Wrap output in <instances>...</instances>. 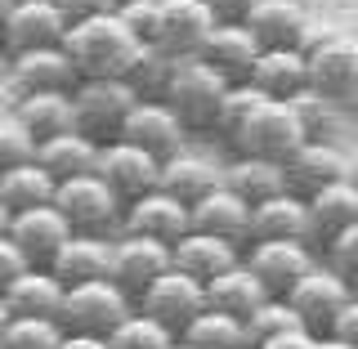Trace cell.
Wrapping results in <instances>:
<instances>
[{"mask_svg": "<svg viewBox=\"0 0 358 349\" xmlns=\"http://www.w3.org/2000/svg\"><path fill=\"white\" fill-rule=\"evenodd\" d=\"M67 59L76 63L81 81H94V76H121L130 63V54L139 50V36L126 27L121 14H103V18H85L72 22L63 36Z\"/></svg>", "mask_w": 358, "mask_h": 349, "instance_id": "obj_1", "label": "cell"}, {"mask_svg": "<svg viewBox=\"0 0 358 349\" xmlns=\"http://www.w3.org/2000/svg\"><path fill=\"white\" fill-rule=\"evenodd\" d=\"M229 85L233 81H224L210 63L179 59L171 81H166V90H162V104L184 121L188 134L193 130H215V117H220V104H224V94H229Z\"/></svg>", "mask_w": 358, "mask_h": 349, "instance_id": "obj_2", "label": "cell"}, {"mask_svg": "<svg viewBox=\"0 0 358 349\" xmlns=\"http://www.w3.org/2000/svg\"><path fill=\"white\" fill-rule=\"evenodd\" d=\"M72 104H76V130L90 134L94 143H112L121 139V130H126L130 112L143 104V94L121 76H94V81H81L72 90Z\"/></svg>", "mask_w": 358, "mask_h": 349, "instance_id": "obj_3", "label": "cell"}, {"mask_svg": "<svg viewBox=\"0 0 358 349\" xmlns=\"http://www.w3.org/2000/svg\"><path fill=\"white\" fill-rule=\"evenodd\" d=\"M54 206L63 211V220L72 224V233H99V238H108V233L121 229V220H126V201L112 193L99 175L63 179L59 193H54Z\"/></svg>", "mask_w": 358, "mask_h": 349, "instance_id": "obj_4", "label": "cell"}, {"mask_svg": "<svg viewBox=\"0 0 358 349\" xmlns=\"http://www.w3.org/2000/svg\"><path fill=\"white\" fill-rule=\"evenodd\" d=\"M305 143L309 139H305V130H300L291 104H282V99H264V104L251 112V121L238 130L233 148L246 152V157H264V162H282L287 166Z\"/></svg>", "mask_w": 358, "mask_h": 349, "instance_id": "obj_5", "label": "cell"}, {"mask_svg": "<svg viewBox=\"0 0 358 349\" xmlns=\"http://www.w3.org/2000/svg\"><path fill=\"white\" fill-rule=\"evenodd\" d=\"M134 313V300L121 291L112 278L103 283H81V287H67L63 300V332H90V336H112Z\"/></svg>", "mask_w": 358, "mask_h": 349, "instance_id": "obj_6", "label": "cell"}, {"mask_svg": "<svg viewBox=\"0 0 358 349\" xmlns=\"http://www.w3.org/2000/svg\"><path fill=\"white\" fill-rule=\"evenodd\" d=\"M309 90L336 99L341 108H358V36L341 27L331 41L309 50Z\"/></svg>", "mask_w": 358, "mask_h": 349, "instance_id": "obj_7", "label": "cell"}, {"mask_svg": "<svg viewBox=\"0 0 358 349\" xmlns=\"http://www.w3.org/2000/svg\"><path fill=\"white\" fill-rule=\"evenodd\" d=\"M350 296H354V283H350V278H341L327 260H318L296 287H291L287 300L296 305L300 322H305L313 336H327L331 322H336V313L350 305Z\"/></svg>", "mask_w": 358, "mask_h": 349, "instance_id": "obj_8", "label": "cell"}, {"mask_svg": "<svg viewBox=\"0 0 358 349\" xmlns=\"http://www.w3.org/2000/svg\"><path fill=\"white\" fill-rule=\"evenodd\" d=\"M134 309L148 313V318H157L166 332L184 336L188 322H193L197 313H206V287H201L197 278H188V273H179V269H171V273H162L139 300H134Z\"/></svg>", "mask_w": 358, "mask_h": 349, "instance_id": "obj_9", "label": "cell"}, {"mask_svg": "<svg viewBox=\"0 0 358 349\" xmlns=\"http://www.w3.org/2000/svg\"><path fill=\"white\" fill-rule=\"evenodd\" d=\"M81 85V72L67 59L63 45H45V50L9 54V90L18 94H72Z\"/></svg>", "mask_w": 358, "mask_h": 349, "instance_id": "obj_10", "label": "cell"}, {"mask_svg": "<svg viewBox=\"0 0 358 349\" xmlns=\"http://www.w3.org/2000/svg\"><path fill=\"white\" fill-rule=\"evenodd\" d=\"M175 269V255L166 242L152 238H134V233H117L112 238V283L126 291L130 300H139L162 273Z\"/></svg>", "mask_w": 358, "mask_h": 349, "instance_id": "obj_11", "label": "cell"}, {"mask_svg": "<svg viewBox=\"0 0 358 349\" xmlns=\"http://www.w3.org/2000/svg\"><path fill=\"white\" fill-rule=\"evenodd\" d=\"M246 269L264 283L268 296H291V287L318 264L313 242H246Z\"/></svg>", "mask_w": 358, "mask_h": 349, "instance_id": "obj_12", "label": "cell"}, {"mask_svg": "<svg viewBox=\"0 0 358 349\" xmlns=\"http://www.w3.org/2000/svg\"><path fill=\"white\" fill-rule=\"evenodd\" d=\"M121 233H134V238H152V242L175 246L179 238L193 233V211H188L179 197H171L166 188H152V193L126 201Z\"/></svg>", "mask_w": 358, "mask_h": 349, "instance_id": "obj_13", "label": "cell"}, {"mask_svg": "<svg viewBox=\"0 0 358 349\" xmlns=\"http://www.w3.org/2000/svg\"><path fill=\"white\" fill-rule=\"evenodd\" d=\"M94 175L103 179L121 201H134V197H143V193H152V188H157V179H162V162H157L152 152L126 143V139H112V143L99 148Z\"/></svg>", "mask_w": 358, "mask_h": 349, "instance_id": "obj_14", "label": "cell"}, {"mask_svg": "<svg viewBox=\"0 0 358 349\" xmlns=\"http://www.w3.org/2000/svg\"><path fill=\"white\" fill-rule=\"evenodd\" d=\"M121 139L134 143V148H143V152H152L157 162H171L175 152L188 148V126L162 104V99H143V104L130 112Z\"/></svg>", "mask_w": 358, "mask_h": 349, "instance_id": "obj_15", "label": "cell"}, {"mask_svg": "<svg viewBox=\"0 0 358 349\" xmlns=\"http://www.w3.org/2000/svg\"><path fill=\"white\" fill-rule=\"evenodd\" d=\"M67 14L54 0H18L5 27V54H27V50H45V45H63L67 36Z\"/></svg>", "mask_w": 358, "mask_h": 349, "instance_id": "obj_16", "label": "cell"}, {"mask_svg": "<svg viewBox=\"0 0 358 349\" xmlns=\"http://www.w3.org/2000/svg\"><path fill=\"white\" fill-rule=\"evenodd\" d=\"M350 166H354V157L341 152L331 139H309L305 148L287 162V188L309 201L313 193H322V188L350 179Z\"/></svg>", "mask_w": 358, "mask_h": 349, "instance_id": "obj_17", "label": "cell"}, {"mask_svg": "<svg viewBox=\"0 0 358 349\" xmlns=\"http://www.w3.org/2000/svg\"><path fill=\"white\" fill-rule=\"evenodd\" d=\"M215 27L220 22L206 9V0H162V36H157V45L171 59H197Z\"/></svg>", "mask_w": 358, "mask_h": 349, "instance_id": "obj_18", "label": "cell"}, {"mask_svg": "<svg viewBox=\"0 0 358 349\" xmlns=\"http://www.w3.org/2000/svg\"><path fill=\"white\" fill-rule=\"evenodd\" d=\"M9 238L18 242V251L31 260V269H50V260L59 255V246L72 238V224L63 220L59 206H31L18 211L9 220Z\"/></svg>", "mask_w": 358, "mask_h": 349, "instance_id": "obj_19", "label": "cell"}, {"mask_svg": "<svg viewBox=\"0 0 358 349\" xmlns=\"http://www.w3.org/2000/svg\"><path fill=\"white\" fill-rule=\"evenodd\" d=\"M157 188H166L171 197H179L193 211L201 197H210L215 188H224V162H215V157H206L197 148H184V152H175L171 162H162Z\"/></svg>", "mask_w": 358, "mask_h": 349, "instance_id": "obj_20", "label": "cell"}, {"mask_svg": "<svg viewBox=\"0 0 358 349\" xmlns=\"http://www.w3.org/2000/svg\"><path fill=\"white\" fill-rule=\"evenodd\" d=\"M251 242H313L309 201L287 188V193L251 206Z\"/></svg>", "mask_w": 358, "mask_h": 349, "instance_id": "obj_21", "label": "cell"}, {"mask_svg": "<svg viewBox=\"0 0 358 349\" xmlns=\"http://www.w3.org/2000/svg\"><path fill=\"white\" fill-rule=\"evenodd\" d=\"M50 273L59 278L63 287H81V283H103L112 278V238H99V233H72L59 255L50 260Z\"/></svg>", "mask_w": 358, "mask_h": 349, "instance_id": "obj_22", "label": "cell"}, {"mask_svg": "<svg viewBox=\"0 0 358 349\" xmlns=\"http://www.w3.org/2000/svg\"><path fill=\"white\" fill-rule=\"evenodd\" d=\"M242 27L260 41V50H291L309 27V9L305 0H255Z\"/></svg>", "mask_w": 358, "mask_h": 349, "instance_id": "obj_23", "label": "cell"}, {"mask_svg": "<svg viewBox=\"0 0 358 349\" xmlns=\"http://www.w3.org/2000/svg\"><path fill=\"white\" fill-rule=\"evenodd\" d=\"M246 81L260 90L264 99L291 104L300 90H309V54L300 45H291V50H260V59H255Z\"/></svg>", "mask_w": 358, "mask_h": 349, "instance_id": "obj_24", "label": "cell"}, {"mask_svg": "<svg viewBox=\"0 0 358 349\" xmlns=\"http://www.w3.org/2000/svg\"><path fill=\"white\" fill-rule=\"evenodd\" d=\"M175 255V269L188 278H197L201 287L215 283V278H224L233 264H242V246L224 242V238H210V233H188V238H179L171 246Z\"/></svg>", "mask_w": 358, "mask_h": 349, "instance_id": "obj_25", "label": "cell"}, {"mask_svg": "<svg viewBox=\"0 0 358 349\" xmlns=\"http://www.w3.org/2000/svg\"><path fill=\"white\" fill-rule=\"evenodd\" d=\"M197 59L210 63L224 81H246L251 67H255V59H260V41H255L242 22H220V27L206 36V45H201Z\"/></svg>", "mask_w": 358, "mask_h": 349, "instance_id": "obj_26", "label": "cell"}, {"mask_svg": "<svg viewBox=\"0 0 358 349\" xmlns=\"http://www.w3.org/2000/svg\"><path fill=\"white\" fill-rule=\"evenodd\" d=\"M193 233H210V238H224L233 246H246L251 242V206L229 188H215L193 206Z\"/></svg>", "mask_w": 358, "mask_h": 349, "instance_id": "obj_27", "label": "cell"}, {"mask_svg": "<svg viewBox=\"0 0 358 349\" xmlns=\"http://www.w3.org/2000/svg\"><path fill=\"white\" fill-rule=\"evenodd\" d=\"M9 117H14L36 143L54 139V134L76 130V104H72V94H18L14 108H9Z\"/></svg>", "mask_w": 358, "mask_h": 349, "instance_id": "obj_28", "label": "cell"}, {"mask_svg": "<svg viewBox=\"0 0 358 349\" xmlns=\"http://www.w3.org/2000/svg\"><path fill=\"white\" fill-rule=\"evenodd\" d=\"M224 188H229V193H238L246 206H260V201L287 193V166L238 152L229 166H224Z\"/></svg>", "mask_w": 358, "mask_h": 349, "instance_id": "obj_29", "label": "cell"}, {"mask_svg": "<svg viewBox=\"0 0 358 349\" xmlns=\"http://www.w3.org/2000/svg\"><path fill=\"white\" fill-rule=\"evenodd\" d=\"M63 300H67V287L50 269H27V273L5 291V305H9L14 318H54L59 322Z\"/></svg>", "mask_w": 358, "mask_h": 349, "instance_id": "obj_30", "label": "cell"}, {"mask_svg": "<svg viewBox=\"0 0 358 349\" xmlns=\"http://www.w3.org/2000/svg\"><path fill=\"white\" fill-rule=\"evenodd\" d=\"M99 148H103V143H94L90 134L67 130V134H54V139L36 143V162L63 184V179H76V175H94Z\"/></svg>", "mask_w": 358, "mask_h": 349, "instance_id": "obj_31", "label": "cell"}, {"mask_svg": "<svg viewBox=\"0 0 358 349\" xmlns=\"http://www.w3.org/2000/svg\"><path fill=\"white\" fill-rule=\"evenodd\" d=\"M268 300V291H264V283L246 269V260L242 264H233L224 278H215V283H206V309H220V313H229V318H251L255 309H260Z\"/></svg>", "mask_w": 358, "mask_h": 349, "instance_id": "obj_32", "label": "cell"}, {"mask_svg": "<svg viewBox=\"0 0 358 349\" xmlns=\"http://www.w3.org/2000/svg\"><path fill=\"white\" fill-rule=\"evenodd\" d=\"M54 193H59V179L45 171L41 162H22L0 171V201L9 211H31V206H54Z\"/></svg>", "mask_w": 358, "mask_h": 349, "instance_id": "obj_33", "label": "cell"}, {"mask_svg": "<svg viewBox=\"0 0 358 349\" xmlns=\"http://www.w3.org/2000/svg\"><path fill=\"white\" fill-rule=\"evenodd\" d=\"M309 220H313V242H327L341 229L358 224V184L354 179H341V184L313 193L309 197Z\"/></svg>", "mask_w": 358, "mask_h": 349, "instance_id": "obj_34", "label": "cell"}, {"mask_svg": "<svg viewBox=\"0 0 358 349\" xmlns=\"http://www.w3.org/2000/svg\"><path fill=\"white\" fill-rule=\"evenodd\" d=\"M175 63H179V59H171L162 45L139 41V50L130 54V63H126V72H121V81L134 85L143 99H162V90H166V81H171V72H175Z\"/></svg>", "mask_w": 358, "mask_h": 349, "instance_id": "obj_35", "label": "cell"}, {"mask_svg": "<svg viewBox=\"0 0 358 349\" xmlns=\"http://www.w3.org/2000/svg\"><path fill=\"white\" fill-rule=\"evenodd\" d=\"M179 341H184L188 349H246V345H251V341H246V322L229 318V313H220V309L197 313V318L184 327Z\"/></svg>", "mask_w": 358, "mask_h": 349, "instance_id": "obj_36", "label": "cell"}, {"mask_svg": "<svg viewBox=\"0 0 358 349\" xmlns=\"http://www.w3.org/2000/svg\"><path fill=\"white\" fill-rule=\"evenodd\" d=\"M291 112H296L305 139H331V134L341 130V121H345V112H350V108H341L336 99L318 94V90H300V94L291 99Z\"/></svg>", "mask_w": 358, "mask_h": 349, "instance_id": "obj_37", "label": "cell"}, {"mask_svg": "<svg viewBox=\"0 0 358 349\" xmlns=\"http://www.w3.org/2000/svg\"><path fill=\"white\" fill-rule=\"evenodd\" d=\"M291 332H309V327L300 322V313H296V305H291L287 296H268L264 305L246 318V341L251 345L278 341V336H291Z\"/></svg>", "mask_w": 358, "mask_h": 349, "instance_id": "obj_38", "label": "cell"}, {"mask_svg": "<svg viewBox=\"0 0 358 349\" xmlns=\"http://www.w3.org/2000/svg\"><path fill=\"white\" fill-rule=\"evenodd\" d=\"M63 322L54 318H9L0 332V349H59Z\"/></svg>", "mask_w": 358, "mask_h": 349, "instance_id": "obj_39", "label": "cell"}, {"mask_svg": "<svg viewBox=\"0 0 358 349\" xmlns=\"http://www.w3.org/2000/svg\"><path fill=\"white\" fill-rule=\"evenodd\" d=\"M264 104V94L255 90L251 81H233L229 85V94H224V104H220V117H215V134L220 139H238V130L251 121V112Z\"/></svg>", "mask_w": 358, "mask_h": 349, "instance_id": "obj_40", "label": "cell"}, {"mask_svg": "<svg viewBox=\"0 0 358 349\" xmlns=\"http://www.w3.org/2000/svg\"><path fill=\"white\" fill-rule=\"evenodd\" d=\"M175 341H179L175 332H166L157 318H148V313H139V309H134L130 318L108 336L112 349H171Z\"/></svg>", "mask_w": 358, "mask_h": 349, "instance_id": "obj_41", "label": "cell"}, {"mask_svg": "<svg viewBox=\"0 0 358 349\" xmlns=\"http://www.w3.org/2000/svg\"><path fill=\"white\" fill-rule=\"evenodd\" d=\"M22 162H36V139L14 117H0V171L22 166Z\"/></svg>", "mask_w": 358, "mask_h": 349, "instance_id": "obj_42", "label": "cell"}, {"mask_svg": "<svg viewBox=\"0 0 358 349\" xmlns=\"http://www.w3.org/2000/svg\"><path fill=\"white\" fill-rule=\"evenodd\" d=\"M117 14L126 18V27L139 41H152L157 45V36H162V0H121Z\"/></svg>", "mask_w": 358, "mask_h": 349, "instance_id": "obj_43", "label": "cell"}, {"mask_svg": "<svg viewBox=\"0 0 358 349\" xmlns=\"http://www.w3.org/2000/svg\"><path fill=\"white\" fill-rule=\"evenodd\" d=\"M322 251H327V264L336 269L341 278H358V224H350V229H341L336 238L322 242Z\"/></svg>", "mask_w": 358, "mask_h": 349, "instance_id": "obj_44", "label": "cell"}, {"mask_svg": "<svg viewBox=\"0 0 358 349\" xmlns=\"http://www.w3.org/2000/svg\"><path fill=\"white\" fill-rule=\"evenodd\" d=\"M27 269H31V260L18 251V242H14V238H0V296H5V291L18 283Z\"/></svg>", "mask_w": 358, "mask_h": 349, "instance_id": "obj_45", "label": "cell"}, {"mask_svg": "<svg viewBox=\"0 0 358 349\" xmlns=\"http://www.w3.org/2000/svg\"><path fill=\"white\" fill-rule=\"evenodd\" d=\"M54 5L67 14V22H85V18H103V14H117L121 0H54Z\"/></svg>", "mask_w": 358, "mask_h": 349, "instance_id": "obj_46", "label": "cell"}, {"mask_svg": "<svg viewBox=\"0 0 358 349\" xmlns=\"http://www.w3.org/2000/svg\"><path fill=\"white\" fill-rule=\"evenodd\" d=\"M327 336L358 345V296H350V305H345L341 313H336V322H331V332H327Z\"/></svg>", "mask_w": 358, "mask_h": 349, "instance_id": "obj_47", "label": "cell"}, {"mask_svg": "<svg viewBox=\"0 0 358 349\" xmlns=\"http://www.w3.org/2000/svg\"><path fill=\"white\" fill-rule=\"evenodd\" d=\"M255 0H206V9L215 14V22H246Z\"/></svg>", "mask_w": 358, "mask_h": 349, "instance_id": "obj_48", "label": "cell"}, {"mask_svg": "<svg viewBox=\"0 0 358 349\" xmlns=\"http://www.w3.org/2000/svg\"><path fill=\"white\" fill-rule=\"evenodd\" d=\"M255 349H318V336L313 332H291V336H278V341H264Z\"/></svg>", "mask_w": 358, "mask_h": 349, "instance_id": "obj_49", "label": "cell"}, {"mask_svg": "<svg viewBox=\"0 0 358 349\" xmlns=\"http://www.w3.org/2000/svg\"><path fill=\"white\" fill-rule=\"evenodd\" d=\"M59 349H112L108 336H90V332H63Z\"/></svg>", "mask_w": 358, "mask_h": 349, "instance_id": "obj_50", "label": "cell"}, {"mask_svg": "<svg viewBox=\"0 0 358 349\" xmlns=\"http://www.w3.org/2000/svg\"><path fill=\"white\" fill-rule=\"evenodd\" d=\"M18 0H0V45H5V27H9V14H14Z\"/></svg>", "mask_w": 358, "mask_h": 349, "instance_id": "obj_51", "label": "cell"}, {"mask_svg": "<svg viewBox=\"0 0 358 349\" xmlns=\"http://www.w3.org/2000/svg\"><path fill=\"white\" fill-rule=\"evenodd\" d=\"M318 349H358L350 341H336V336H318Z\"/></svg>", "mask_w": 358, "mask_h": 349, "instance_id": "obj_52", "label": "cell"}, {"mask_svg": "<svg viewBox=\"0 0 358 349\" xmlns=\"http://www.w3.org/2000/svg\"><path fill=\"white\" fill-rule=\"evenodd\" d=\"M9 220H14V211L0 201V238H9Z\"/></svg>", "mask_w": 358, "mask_h": 349, "instance_id": "obj_53", "label": "cell"}, {"mask_svg": "<svg viewBox=\"0 0 358 349\" xmlns=\"http://www.w3.org/2000/svg\"><path fill=\"white\" fill-rule=\"evenodd\" d=\"M14 318V313H9V305H5V296H0V332H5V322Z\"/></svg>", "mask_w": 358, "mask_h": 349, "instance_id": "obj_54", "label": "cell"}, {"mask_svg": "<svg viewBox=\"0 0 358 349\" xmlns=\"http://www.w3.org/2000/svg\"><path fill=\"white\" fill-rule=\"evenodd\" d=\"M350 179H354V184H358V157H354V166H350Z\"/></svg>", "mask_w": 358, "mask_h": 349, "instance_id": "obj_55", "label": "cell"}, {"mask_svg": "<svg viewBox=\"0 0 358 349\" xmlns=\"http://www.w3.org/2000/svg\"><path fill=\"white\" fill-rule=\"evenodd\" d=\"M171 349H188V345H184V341H175V345H171Z\"/></svg>", "mask_w": 358, "mask_h": 349, "instance_id": "obj_56", "label": "cell"}, {"mask_svg": "<svg viewBox=\"0 0 358 349\" xmlns=\"http://www.w3.org/2000/svg\"><path fill=\"white\" fill-rule=\"evenodd\" d=\"M354 296H358V278H354Z\"/></svg>", "mask_w": 358, "mask_h": 349, "instance_id": "obj_57", "label": "cell"}, {"mask_svg": "<svg viewBox=\"0 0 358 349\" xmlns=\"http://www.w3.org/2000/svg\"><path fill=\"white\" fill-rule=\"evenodd\" d=\"M246 349H255V345H246Z\"/></svg>", "mask_w": 358, "mask_h": 349, "instance_id": "obj_58", "label": "cell"}, {"mask_svg": "<svg viewBox=\"0 0 358 349\" xmlns=\"http://www.w3.org/2000/svg\"><path fill=\"white\" fill-rule=\"evenodd\" d=\"M354 36H358V27H354Z\"/></svg>", "mask_w": 358, "mask_h": 349, "instance_id": "obj_59", "label": "cell"}]
</instances>
